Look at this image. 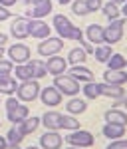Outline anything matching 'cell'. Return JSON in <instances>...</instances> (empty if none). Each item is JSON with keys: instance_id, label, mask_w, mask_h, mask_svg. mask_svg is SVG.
<instances>
[{"instance_id": "cell-13", "label": "cell", "mask_w": 127, "mask_h": 149, "mask_svg": "<svg viewBox=\"0 0 127 149\" xmlns=\"http://www.w3.org/2000/svg\"><path fill=\"white\" fill-rule=\"evenodd\" d=\"M28 28H30V20L22 16V18H16L10 26V34L16 38V40H24V38H28L30 32H28Z\"/></svg>"}, {"instance_id": "cell-29", "label": "cell", "mask_w": 127, "mask_h": 149, "mask_svg": "<svg viewBox=\"0 0 127 149\" xmlns=\"http://www.w3.org/2000/svg\"><path fill=\"white\" fill-rule=\"evenodd\" d=\"M24 135L22 131H20V127L14 125L8 129V133H6V141H8V145H20V141H24Z\"/></svg>"}, {"instance_id": "cell-10", "label": "cell", "mask_w": 127, "mask_h": 149, "mask_svg": "<svg viewBox=\"0 0 127 149\" xmlns=\"http://www.w3.org/2000/svg\"><path fill=\"white\" fill-rule=\"evenodd\" d=\"M44 68H46V74L64 76L68 72V62L62 56H52V58H48V62H44Z\"/></svg>"}, {"instance_id": "cell-48", "label": "cell", "mask_w": 127, "mask_h": 149, "mask_svg": "<svg viewBox=\"0 0 127 149\" xmlns=\"http://www.w3.org/2000/svg\"><path fill=\"white\" fill-rule=\"evenodd\" d=\"M121 103H123V107H125V109H127V95H125V97H123V100H121Z\"/></svg>"}, {"instance_id": "cell-36", "label": "cell", "mask_w": 127, "mask_h": 149, "mask_svg": "<svg viewBox=\"0 0 127 149\" xmlns=\"http://www.w3.org/2000/svg\"><path fill=\"white\" fill-rule=\"evenodd\" d=\"M85 4H87V10H90V14H92V12L101 10V6H103V0H85Z\"/></svg>"}, {"instance_id": "cell-45", "label": "cell", "mask_w": 127, "mask_h": 149, "mask_svg": "<svg viewBox=\"0 0 127 149\" xmlns=\"http://www.w3.org/2000/svg\"><path fill=\"white\" fill-rule=\"evenodd\" d=\"M119 12L123 14V18H127V2H125V4H123V8H121V10H119Z\"/></svg>"}, {"instance_id": "cell-46", "label": "cell", "mask_w": 127, "mask_h": 149, "mask_svg": "<svg viewBox=\"0 0 127 149\" xmlns=\"http://www.w3.org/2000/svg\"><path fill=\"white\" fill-rule=\"evenodd\" d=\"M6 149H20V145H6Z\"/></svg>"}, {"instance_id": "cell-49", "label": "cell", "mask_w": 127, "mask_h": 149, "mask_svg": "<svg viewBox=\"0 0 127 149\" xmlns=\"http://www.w3.org/2000/svg\"><path fill=\"white\" fill-rule=\"evenodd\" d=\"M2 56H4V46H0V60H2Z\"/></svg>"}, {"instance_id": "cell-8", "label": "cell", "mask_w": 127, "mask_h": 149, "mask_svg": "<svg viewBox=\"0 0 127 149\" xmlns=\"http://www.w3.org/2000/svg\"><path fill=\"white\" fill-rule=\"evenodd\" d=\"M8 58H10V62H16L18 66H22V64H28L30 62V48L26 46V44H14V46L8 48Z\"/></svg>"}, {"instance_id": "cell-18", "label": "cell", "mask_w": 127, "mask_h": 149, "mask_svg": "<svg viewBox=\"0 0 127 149\" xmlns=\"http://www.w3.org/2000/svg\"><path fill=\"white\" fill-rule=\"evenodd\" d=\"M105 123H115V125H127V113L123 109H117V107H111L103 113Z\"/></svg>"}, {"instance_id": "cell-7", "label": "cell", "mask_w": 127, "mask_h": 149, "mask_svg": "<svg viewBox=\"0 0 127 149\" xmlns=\"http://www.w3.org/2000/svg\"><path fill=\"white\" fill-rule=\"evenodd\" d=\"M30 2L34 4V8L26 12L28 20H42L52 12V0H30Z\"/></svg>"}, {"instance_id": "cell-9", "label": "cell", "mask_w": 127, "mask_h": 149, "mask_svg": "<svg viewBox=\"0 0 127 149\" xmlns=\"http://www.w3.org/2000/svg\"><path fill=\"white\" fill-rule=\"evenodd\" d=\"M54 28H56V32H58V38L62 40H69V34H71V30H74V24L69 22L68 16H64V14H56L54 16Z\"/></svg>"}, {"instance_id": "cell-39", "label": "cell", "mask_w": 127, "mask_h": 149, "mask_svg": "<svg viewBox=\"0 0 127 149\" xmlns=\"http://www.w3.org/2000/svg\"><path fill=\"white\" fill-rule=\"evenodd\" d=\"M80 48L83 50V52H85V54H93V50H95L92 44H87V42H83V40L80 42Z\"/></svg>"}, {"instance_id": "cell-20", "label": "cell", "mask_w": 127, "mask_h": 149, "mask_svg": "<svg viewBox=\"0 0 127 149\" xmlns=\"http://www.w3.org/2000/svg\"><path fill=\"white\" fill-rule=\"evenodd\" d=\"M85 34H87V40L95 44V46H101L103 44V26H99V24H90L87 26V30H85Z\"/></svg>"}, {"instance_id": "cell-2", "label": "cell", "mask_w": 127, "mask_h": 149, "mask_svg": "<svg viewBox=\"0 0 127 149\" xmlns=\"http://www.w3.org/2000/svg\"><path fill=\"white\" fill-rule=\"evenodd\" d=\"M123 28H125V18H117L111 20L107 28H103V44L113 46L123 38Z\"/></svg>"}, {"instance_id": "cell-12", "label": "cell", "mask_w": 127, "mask_h": 149, "mask_svg": "<svg viewBox=\"0 0 127 149\" xmlns=\"http://www.w3.org/2000/svg\"><path fill=\"white\" fill-rule=\"evenodd\" d=\"M40 100H42V103H44L46 107H56V105L62 103L64 95H62L54 86H48V88H44V90L40 92Z\"/></svg>"}, {"instance_id": "cell-43", "label": "cell", "mask_w": 127, "mask_h": 149, "mask_svg": "<svg viewBox=\"0 0 127 149\" xmlns=\"http://www.w3.org/2000/svg\"><path fill=\"white\" fill-rule=\"evenodd\" d=\"M6 145H8L6 137H2V135H0V149H6Z\"/></svg>"}, {"instance_id": "cell-35", "label": "cell", "mask_w": 127, "mask_h": 149, "mask_svg": "<svg viewBox=\"0 0 127 149\" xmlns=\"http://www.w3.org/2000/svg\"><path fill=\"white\" fill-rule=\"evenodd\" d=\"M12 72H14V64H12L10 60H0V76H10Z\"/></svg>"}, {"instance_id": "cell-33", "label": "cell", "mask_w": 127, "mask_h": 149, "mask_svg": "<svg viewBox=\"0 0 127 149\" xmlns=\"http://www.w3.org/2000/svg\"><path fill=\"white\" fill-rule=\"evenodd\" d=\"M101 12H103V16H107L109 18V22L111 20H117L119 18V6H115V4H111V2H107V4H103L101 6Z\"/></svg>"}, {"instance_id": "cell-17", "label": "cell", "mask_w": 127, "mask_h": 149, "mask_svg": "<svg viewBox=\"0 0 127 149\" xmlns=\"http://www.w3.org/2000/svg\"><path fill=\"white\" fill-rule=\"evenodd\" d=\"M60 119H62V113H60V111H54V109L46 111V113L40 117V121L44 123V127H46L48 131H58L60 129Z\"/></svg>"}, {"instance_id": "cell-42", "label": "cell", "mask_w": 127, "mask_h": 149, "mask_svg": "<svg viewBox=\"0 0 127 149\" xmlns=\"http://www.w3.org/2000/svg\"><path fill=\"white\" fill-rule=\"evenodd\" d=\"M6 42H8V36H6V34H2V32H0V46H4Z\"/></svg>"}, {"instance_id": "cell-37", "label": "cell", "mask_w": 127, "mask_h": 149, "mask_svg": "<svg viewBox=\"0 0 127 149\" xmlns=\"http://www.w3.org/2000/svg\"><path fill=\"white\" fill-rule=\"evenodd\" d=\"M105 149H127V139H115V141H111Z\"/></svg>"}, {"instance_id": "cell-28", "label": "cell", "mask_w": 127, "mask_h": 149, "mask_svg": "<svg viewBox=\"0 0 127 149\" xmlns=\"http://www.w3.org/2000/svg\"><path fill=\"white\" fill-rule=\"evenodd\" d=\"M14 74H16V80L20 81H30L34 80V74H32V68L28 66V64H22V66H16V70H14Z\"/></svg>"}, {"instance_id": "cell-26", "label": "cell", "mask_w": 127, "mask_h": 149, "mask_svg": "<svg viewBox=\"0 0 127 149\" xmlns=\"http://www.w3.org/2000/svg\"><path fill=\"white\" fill-rule=\"evenodd\" d=\"M81 93H83L87 100H95V97H99V95H101V84H97V81L83 84V88H81Z\"/></svg>"}, {"instance_id": "cell-21", "label": "cell", "mask_w": 127, "mask_h": 149, "mask_svg": "<svg viewBox=\"0 0 127 149\" xmlns=\"http://www.w3.org/2000/svg\"><path fill=\"white\" fill-rule=\"evenodd\" d=\"M101 131H103L105 137L111 139V141H115V139H123V135H125V127H123V125H115V123H105Z\"/></svg>"}, {"instance_id": "cell-44", "label": "cell", "mask_w": 127, "mask_h": 149, "mask_svg": "<svg viewBox=\"0 0 127 149\" xmlns=\"http://www.w3.org/2000/svg\"><path fill=\"white\" fill-rule=\"evenodd\" d=\"M109 2H111V4H115V6H119V4H125L127 0H109Z\"/></svg>"}, {"instance_id": "cell-16", "label": "cell", "mask_w": 127, "mask_h": 149, "mask_svg": "<svg viewBox=\"0 0 127 149\" xmlns=\"http://www.w3.org/2000/svg\"><path fill=\"white\" fill-rule=\"evenodd\" d=\"M28 32L32 38H40V40H46L50 38V26L44 20H30V28Z\"/></svg>"}, {"instance_id": "cell-47", "label": "cell", "mask_w": 127, "mask_h": 149, "mask_svg": "<svg viewBox=\"0 0 127 149\" xmlns=\"http://www.w3.org/2000/svg\"><path fill=\"white\" fill-rule=\"evenodd\" d=\"M69 2H71V0H60V4H62V6H66V4H69Z\"/></svg>"}, {"instance_id": "cell-53", "label": "cell", "mask_w": 127, "mask_h": 149, "mask_svg": "<svg viewBox=\"0 0 127 149\" xmlns=\"http://www.w3.org/2000/svg\"><path fill=\"white\" fill-rule=\"evenodd\" d=\"M0 125H2V123H0Z\"/></svg>"}, {"instance_id": "cell-3", "label": "cell", "mask_w": 127, "mask_h": 149, "mask_svg": "<svg viewBox=\"0 0 127 149\" xmlns=\"http://www.w3.org/2000/svg\"><path fill=\"white\" fill-rule=\"evenodd\" d=\"M40 92H42V88L36 80L22 81V84H18L16 97H18V102H34V100L40 97Z\"/></svg>"}, {"instance_id": "cell-40", "label": "cell", "mask_w": 127, "mask_h": 149, "mask_svg": "<svg viewBox=\"0 0 127 149\" xmlns=\"http://www.w3.org/2000/svg\"><path fill=\"white\" fill-rule=\"evenodd\" d=\"M8 18H10V10L4 8V6H0V22L2 20H8Z\"/></svg>"}, {"instance_id": "cell-1", "label": "cell", "mask_w": 127, "mask_h": 149, "mask_svg": "<svg viewBox=\"0 0 127 149\" xmlns=\"http://www.w3.org/2000/svg\"><path fill=\"white\" fill-rule=\"evenodd\" d=\"M6 117H8V121L14 123V125H20L24 119H28L30 117V111H28V107L24 105V103L18 102V97H8L6 100Z\"/></svg>"}, {"instance_id": "cell-4", "label": "cell", "mask_w": 127, "mask_h": 149, "mask_svg": "<svg viewBox=\"0 0 127 149\" xmlns=\"http://www.w3.org/2000/svg\"><path fill=\"white\" fill-rule=\"evenodd\" d=\"M54 88H56L62 95H69V97H76V95L80 93V84L74 80V78H69L68 74L56 76V78H54Z\"/></svg>"}, {"instance_id": "cell-25", "label": "cell", "mask_w": 127, "mask_h": 149, "mask_svg": "<svg viewBox=\"0 0 127 149\" xmlns=\"http://www.w3.org/2000/svg\"><path fill=\"white\" fill-rule=\"evenodd\" d=\"M40 123H42V121H40V117H38V115H32V117L24 119L18 127H20V131H22L24 135H30V133H34L36 129L40 127Z\"/></svg>"}, {"instance_id": "cell-38", "label": "cell", "mask_w": 127, "mask_h": 149, "mask_svg": "<svg viewBox=\"0 0 127 149\" xmlns=\"http://www.w3.org/2000/svg\"><path fill=\"white\" fill-rule=\"evenodd\" d=\"M69 40L81 42V40H83V32H81L80 28H76V26H74V30H71V34H69Z\"/></svg>"}, {"instance_id": "cell-30", "label": "cell", "mask_w": 127, "mask_h": 149, "mask_svg": "<svg viewBox=\"0 0 127 149\" xmlns=\"http://www.w3.org/2000/svg\"><path fill=\"white\" fill-rule=\"evenodd\" d=\"M60 129H68V131H78L80 129V121L74 117V115H62L60 119Z\"/></svg>"}, {"instance_id": "cell-50", "label": "cell", "mask_w": 127, "mask_h": 149, "mask_svg": "<svg viewBox=\"0 0 127 149\" xmlns=\"http://www.w3.org/2000/svg\"><path fill=\"white\" fill-rule=\"evenodd\" d=\"M26 149H40V147H36V145H32V147H26Z\"/></svg>"}, {"instance_id": "cell-14", "label": "cell", "mask_w": 127, "mask_h": 149, "mask_svg": "<svg viewBox=\"0 0 127 149\" xmlns=\"http://www.w3.org/2000/svg\"><path fill=\"white\" fill-rule=\"evenodd\" d=\"M68 76L69 78H74V80L78 81H83V84H90V81H93V72L90 68H85V66H71V68L68 70Z\"/></svg>"}, {"instance_id": "cell-23", "label": "cell", "mask_w": 127, "mask_h": 149, "mask_svg": "<svg viewBox=\"0 0 127 149\" xmlns=\"http://www.w3.org/2000/svg\"><path fill=\"white\" fill-rule=\"evenodd\" d=\"M101 95L111 97V100H123L125 97V90L121 86H109V84H101Z\"/></svg>"}, {"instance_id": "cell-51", "label": "cell", "mask_w": 127, "mask_h": 149, "mask_svg": "<svg viewBox=\"0 0 127 149\" xmlns=\"http://www.w3.org/2000/svg\"><path fill=\"white\" fill-rule=\"evenodd\" d=\"M62 149H78V147H62Z\"/></svg>"}, {"instance_id": "cell-27", "label": "cell", "mask_w": 127, "mask_h": 149, "mask_svg": "<svg viewBox=\"0 0 127 149\" xmlns=\"http://www.w3.org/2000/svg\"><path fill=\"white\" fill-rule=\"evenodd\" d=\"M105 64H107V70H125L127 68V58L113 52V54H111V58H109Z\"/></svg>"}, {"instance_id": "cell-24", "label": "cell", "mask_w": 127, "mask_h": 149, "mask_svg": "<svg viewBox=\"0 0 127 149\" xmlns=\"http://www.w3.org/2000/svg\"><path fill=\"white\" fill-rule=\"evenodd\" d=\"M85 58H87V54H85V52L78 46V48H71V50H69L68 60H66V62H68V64H71V66H83Z\"/></svg>"}, {"instance_id": "cell-31", "label": "cell", "mask_w": 127, "mask_h": 149, "mask_svg": "<svg viewBox=\"0 0 127 149\" xmlns=\"http://www.w3.org/2000/svg\"><path fill=\"white\" fill-rule=\"evenodd\" d=\"M111 54H113V52H111V46H107V44H105V46H95V50H93L95 60L101 62V64H105V62L111 58Z\"/></svg>"}, {"instance_id": "cell-5", "label": "cell", "mask_w": 127, "mask_h": 149, "mask_svg": "<svg viewBox=\"0 0 127 149\" xmlns=\"http://www.w3.org/2000/svg\"><path fill=\"white\" fill-rule=\"evenodd\" d=\"M66 141L69 143V147H78V149H85L92 147L95 143V137H93L92 131H85V129H78V131H71Z\"/></svg>"}, {"instance_id": "cell-32", "label": "cell", "mask_w": 127, "mask_h": 149, "mask_svg": "<svg viewBox=\"0 0 127 149\" xmlns=\"http://www.w3.org/2000/svg\"><path fill=\"white\" fill-rule=\"evenodd\" d=\"M28 66L32 68V74H34V80L36 81L40 80V78H44V76H46L44 62H40V60H30V62H28Z\"/></svg>"}, {"instance_id": "cell-41", "label": "cell", "mask_w": 127, "mask_h": 149, "mask_svg": "<svg viewBox=\"0 0 127 149\" xmlns=\"http://www.w3.org/2000/svg\"><path fill=\"white\" fill-rule=\"evenodd\" d=\"M18 0H0V6H4V8H8V6H12V4H16Z\"/></svg>"}, {"instance_id": "cell-22", "label": "cell", "mask_w": 127, "mask_h": 149, "mask_svg": "<svg viewBox=\"0 0 127 149\" xmlns=\"http://www.w3.org/2000/svg\"><path fill=\"white\" fill-rule=\"evenodd\" d=\"M18 90V80L12 78V76H0V93H6L12 95Z\"/></svg>"}, {"instance_id": "cell-19", "label": "cell", "mask_w": 127, "mask_h": 149, "mask_svg": "<svg viewBox=\"0 0 127 149\" xmlns=\"http://www.w3.org/2000/svg\"><path fill=\"white\" fill-rule=\"evenodd\" d=\"M87 109V102L85 100H80V97H71L68 103H66V111H68V115H81L83 111Z\"/></svg>"}, {"instance_id": "cell-34", "label": "cell", "mask_w": 127, "mask_h": 149, "mask_svg": "<svg viewBox=\"0 0 127 149\" xmlns=\"http://www.w3.org/2000/svg\"><path fill=\"white\" fill-rule=\"evenodd\" d=\"M71 10H74V14H78V16H87L90 14L85 0H74L71 2Z\"/></svg>"}, {"instance_id": "cell-15", "label": "cell", "mask_w": 127, "mask_h": 149, "mask_svg": "<svg viewBox=\"0 0 127 149\" xmlns=\"http://www.w3.org/2000/svg\"><path fill=\"white\" fill-rule=\"evenodd\" d=\"M103 84H109V86H121L127 84V72L125 70H105L103 72Z\"/></svg>"}, {"instance_id": "cell-52", "label": "cell", "mask_w": 127, "mask_h": 149, "mask_svg": "<svg viewBox=\"0 0 127 149\" xmlns=\"http://www.w3.org/2000/svg\"><path fill=\"white\" fill-rule=\"evenodd\" d=\"M22 2H26V4H30V0H22Z\"/></svg>"}, {"instance_id": "cell-54", "label": "cell", "mask_w": 127, "mask_h": 149, "mask_svg": "<svg viewBox=\"0 0 127 149\" xmlns=\"http://www.w3.org/2000/svg\"><path fill=\"white\" fill-rule=\"evenodd\" d=\"M58 2H60V0H58Z\"/></svg>"}, {"instance_id": "cell-11", "label": "cell", "mask_w": 127, "mask_h": 149, "mask_svg": "<svg viewBox=\"0 0 127 149\" xmlns=\"http://www.w3.org/2000/svg\"><path fill=\"white\" fill-rule=\"evenodd\" d=\"M40 149H62L64 147V137L60 135L58 131H46L40 137Z\"/></svg>"}, {"instance_id": "cell-6", "label": "cell", "mask_w": 127, "mask_h": 149, "mask_svg": "<svg viewBox=\"0 0 127 149\" xmlns=\"http://www.w3.org/2000/svg\"><path fill=\"white\" fill-rule=\"evenodd\" d=\"M62 48H64V40L62 38H46V40H42L40 44H38V54L40 56H58L60 52H62Z\"/></svg>"}]
</instances>
